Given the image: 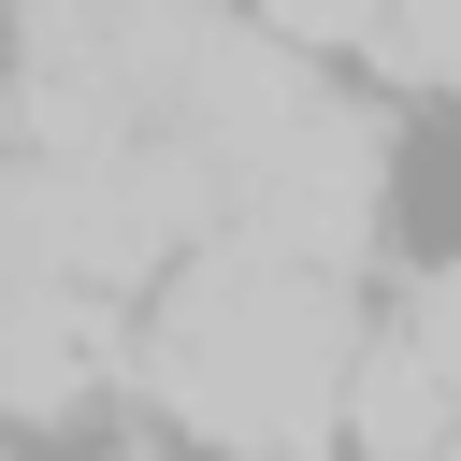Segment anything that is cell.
I'll return each instance as SVG.
<instances>
[{
    "label": "cell",
    "instance_id": "cell-1",
    "mask_svg": "<svg viewBox=\"0 0 461 461\" xmlns=\"http://www.w3.org/2000/svg\"><path fill=\"white\" fill-rule=\"evenodd\" d=\"M346 360H360V317H346V274H303V259H259L245 230H216L158 331H144V389L216 432V447H274V461H317L331 418H346Z\"/></svg>",
    "mask_w": 461,
    "mask_h": 461
},
{
    "label": "cell",
    "instance_id": "cell-2",
    "mask_svg": "<svg viewBox=\"0 0 461 461\" xmlns=\"http://www.w3.org/2000/svg\"><path fill=\"white\" fill-rule=\"evenodd\" d=\"M115 375V303L101 288H29L0 303V418H72Z\"/></svg>",
    "mask_w": 461,
    "mask_h": 461
},
{
    "label": "cell",
    "instance_id": "cell-3",
    "mask_svg": "<svg viewBox=\"0 0 461 461\" xmlns=\"http://www.w3.org/2000/svg\"><path fill=\"white\" fill-rule=\"evenodd\" d=\"M346 432H360V461H447V447H461V389H447L403 331H375V346L346 360Z\"/></svg>",
    "mask_w": 461,
    "mask_h": 461
},
{
    "label": "cell",
    "instance_id": "cell-4",
    "mask_svg": "<svg viewBox=\"0 0 461 461\" xmlns=\"http://www.w3.org/2000/svg\"><path fill=\"white\" fill-rule=\"evenodd\" d=\"M389 43H403L432 86H461V0H389Z\"/></svg>",
    "mask_w": 461,
    "mask_h": 461
},
{
    "label": "cell",
    "instance_id": "cell-5",
    "mask_svg": "<svg viewBox=\"0 0 461 461\" xmlns=\"http://www.w3.org/2000/svg\"><path fill=\"white\" fill-rule=\"evenodd\" d=\"M403 346H418V360H432V375L461 389V274H432V288L403 303Z\"/></svg>",
    "mask_w": 461,
    "mask_h": 461
},
{
    "label": "cell",
    "instance_id": "cell-6",
    "mask_svg": "<svg viewBox=\"0 0 461 461\" xmlns=\"http://www.w3.org/2000/svg\"><path fill=\"white\" fill-rule=\"evenodd\" d=\"M447 461H461V447H447Z\"/></svg>",
    "mask_w": 461,
    "mask_h": 461
}]
</instances>
